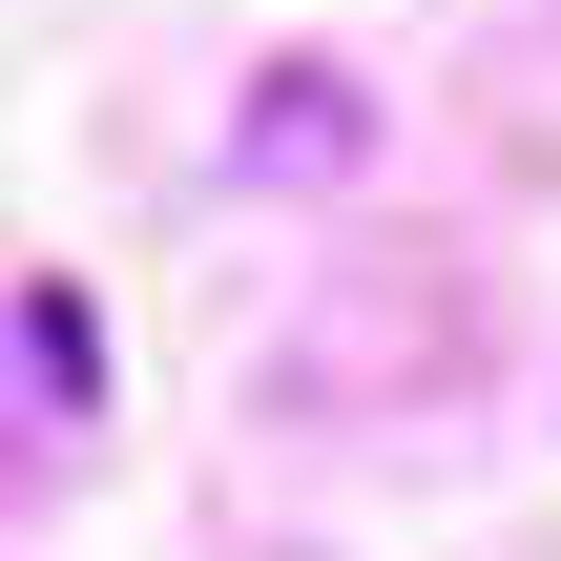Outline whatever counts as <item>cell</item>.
Segmentation results:
<instances>
[{"instance_id": "1", "label": "cell", "mask_w": 561, "mask_h": 561, "mask_svg": "<svg viewBox=\"0 0 561 561\" xmlns=\"http://www.w3.org/2000/svg\"><path fill=\"white\" fill-rule=\"evenodd\" d=\"M229 146H250V167H271V187H333V167H354V146H375V83H354V62H271V83H250V125H229Z\"/></svg>"}]
</instances>
